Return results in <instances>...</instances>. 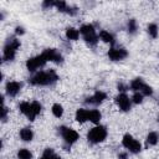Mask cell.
I'll return each instance as SVG.
<instances>
[{
    "instance_id": "1",
    "label": "cell",
    "mask_w": 159,
    "mask_h": 159,
    "mask_svg": "<svg viewBox=\"0 0 159 159\" xmlns=\"http://www.w3.org/2000/svg\"><path fill=\"white\" fill-rule=\"evenodd\" d=\"M57 80H58L57 73L53 70H50V71H41L35 73L29 80V82L34 86H50L57 82Z\"/></svg>"
},
{
    "instance_id": "2",
    "label": "cell",
    "mask_w": 159,
    "mask_h": 159,
    "mask_svg": "<svg viewBox=\"0 0 159 159\" xmlns=\"http://www.w3.org/2000/svg\"><path fill=\"white\" fill-rule=\"evenodd\" d=\"M20 47V41L15 37H10L5 46H4V56L2 58L5 61H12L15 58V55H16V50Z\"/></svg>"
},
{
    "instance_id": "3",
    "label": "cell",
    "mask_w": 159,
    "mask_h": 159,
    "mask_svg": "<svg viewBox=\"0 0 159 159\" xmlns=\"http://www.w3.org/2000/svg\"><path fill=\"white\" fill-rule=\"evenodd\" d=\"M80 34L83 36L84 41H86L89 46H94V45L98 42V36H97V34H96V30H94L93 25H89V24L82 25L81 29H80Z\"/></svg>"
},
{
    "instance_id": "4",
    "label": "cell",
    "mask_w": 159,
    "mask_h": 159,
    "mask_svg": "<svg viewBox=\"0 0 159 159\" xmlns=\"http://www.w3.org/2000/svg\"><path fill=\"white\" fill-rule=\"evenodd\" d=\"M106 137H107V129L103 125H97V127L92 128L87 134V139L92 144H97V143L103 142L106 139Z\"/></svg>"
},
{
    "instance_id": "5",
    "label": "cell",
    "mask_w": 159,
    "mask_h": 159,
    "mask_svg": "<svg viewBox=\"0 0 159 159\" xmlns=\"http://www.w3.org/2000/svg\"><path fill=\"white\" fill-rule=\"evenodd\" d=\"M58 133L61 134V137L63 138L65 140V144H68V145H72L73 143L77 142V139L80 138L78 133L71 128H67V127H60L58 128Z\"/></svg>"
},
{
    "instance_id": "6",
    "label": "cell",
    "mask_w": 159,
    "mask_h": 159,
    "mask_svg": "<svg viewBox=\"0 0 159 159\" xmlns=\"http://www.w3.org/2000/svg\"><path fill=\"white\" fill-rule=\"evenodd\" d=\"M46 62H47V57H46L45 53L42 52V53L39 55V56H35V57H32V58H29L27 62H26V67H27V70H29L30 72H35L37 68L45 66Z\"/></svg>"
},
{
    "instance_id": "7",
    "label": "cell",
    "mask_w": 159,
    "mask_h": 159,
    "mask_svg": "<svg viewBox=\"0 0 159 159\" xmlns=\"http://www.w3.org/2000/svg\"><path fill=\"white\" fill-rule=\"evenodd\" d=\"M128 56V52L123 47H111L108 51V57L112 61H120Z\"/></svg>"
},
{
    "instance_id": "8",
    "label": "cell",
    "mask_w": 159,
    "mask_h": 159,
    "mask_svg": "<svg viewBox=\"0 0 159 159\" xmlns=\"http://www.w3.org/2000/svg\"><path fill=\"white\" fill-rule=\"evenodd\" d=\"M116 103L123 112H128L130 109V99L124 93H120L116 97Z\"/></svg>"
},
{
    "instance_id": "9",
    "label": "cell",
    "mask_w": 159,
    "mask_h": 159,
    "mask_svg": "<svg viewBox=\"0 0 159 159\" xmlns=\"http://www.w3.org/2000/svg\"><path fill=\"white\" fill-rule=\"evenodd\" d=\"M43 53L47 57V61H52V62H56V63H61L62 62L61 53L55 48H47V50L43 51Z\"/></svg>"
},
{
    "instance_id": "10",
    "label": "cell",
    "mask_w": 159,
    "mask_h": 159,
    "mask_svg": "<svg viewBox=\"0 0 159 159\" xmlns=\"http://www.w3.org/2000/svg\"><path fill=\"white\" fill-rule=\"evenodd\" d=\"M19 108H20V112L24 113L30 120H34V119H35L36 114H35V112H34V109H32L31 103H29V102H22V103H20Z\"/></svg>"
},
{
    "instance_id": "11",
    "label": "cell",
    "mask_w": 159,
    "mask_h": 159,
    "mask_svg": "<svg viewBox=\"0 0 159 159\" xmlns=\"http://www.w3.org/2000/svg\"><path fill=\"white\" fill-rule=\"evenodd\" d=\"M21 87H22V83H20V82H15V81L7 82L6 83V93H7V96L15 97L20 92Z\"/></svg>"
},
{
    "instance_id": "12",
    "label": "cell",
    "mask_w": 159,
    "mask_h": 159,
    "mask_svg": "<svg viewBox=\"0 0 159 159\" xmlns=\"http://www.w3.org/2000/svg\"><path fill=\"white\" fill-rule=\"evenodd\" d=\"M106 97H107V94H106L104 92L97 91L93 96L88 97L86 102H87V103H91V104H99V103H102V102L106 99Z\"/></svg>"
},
{
    "instance_id": "13",
    "label": "cell",
    "mask_w": 159,
    "mask_h": 159,
    "mask_svg": "<svg viewBox=\"0 0 159 159\" xmlns=\"http://www.w3.org/2000/svg\"><path fill=\"white\" fill-rule=\"evenodd\" d=\"M76 120L80 122V123H83V122L88 120V109H83V108L77 109V112H76Z\"/></svg>"
},
{
    "instance_id": "14",
    "label": "cell",
    "mask_w": 159,
    "mask_h": 159,
    "mask_svg": "<svg viewBox=\"0 0 159 159\" xmlns=\"http://www.w3.org/2000/svg\"><path fill=\"white\" fill-rule=\"evenodd\" d=\"M98 37H101V40H102L103 42H107V43H111V45L114 43V37H113V35L109 34L108 31H104V30L99 31Z\"/></svg>"
},
{
    "instance_id": "15",
    "label": "cell",
    "mask_w": 159,
    "mask_h": 159,
    "mask_svg": "<svg viewBox=\"0 0 159 159\" xmlns=\"http://www.w3.org/2000/svg\"><path fill=\"white\" fill-rule=\"evenodd\" d=\"M88 120H91L94 124H98L99 120H101V113H99V111H97V109L88 111Z\"/></svg>"
},
{
    "instance_id": "16",
    "label": "cell",
    "mask_w": 159,
    "mask_h": 159,
    "mask_svg": "<svg viewBox=\"0 0 159 159\" xmlns=\"http://www.w3.org/2000/svg\"><path fill=\"white\" fill-rule=\"evenodd\" d=\"M20 137H21V139L24 142H30L34 138V133H32V130L30 128H22L20 130Z\"/></svg>"
},
{
    "instance_id": "17",
    "label": "cell",
    "mask_w": 159,
    "mask_h": 159,
    "mask_svg": "<svg viewBox=\"0 0 159 159\" xmlns=\"http://www.w3.org/2000/svg\"><path fill=\"white\" fill-rule=\"evenodd\" d=\"M40 159H61L57 154H55V152L51 149V148H46L41 155Z\"/></svg>"
},
{
    "instance_id": "18",
    "label": "cell",
    "mask_w": 159,
    "mask_h": 159,
    "mask_svg": "<svg viewBox=\"0 0 159 159\" xmlns=\"http://www.w3.org/2000/svg\"><path fill=\"white\" fill-rule=\"evenodd\" d=\"M144 84H145V83L143 82L142 78H135V80H133V81L130 82V88H132L133 91H135V92H140V89L143 88Z\"/></svg>"
},
{
    "instance_id": "19",
    "label": "cell",
    "mask_w": 159,
    "mask_h": 159,
    "mask_svg": "<svg viewBox=\"0 0 159 159\" xmlns=\"http://www.w3.org/2000/svg\"><path fill=\"white\" fill-rule=\"evenodd\" d=\"M66 37L68 40H77L80 37V31L73 29V27H68L66 30Z\"/></svg>"
},
{
    "instance_id": "20",
    "label": "cell",
    "mask_w": 159,
    "mask_h": 159,
    "mask_svg": "<svg viewBox=\"0 0 159 159\" xmlns=\"http://www.w3.org/2000/svg\"><path fill=\"white\" fill-rule=\"evenodd\" d=\"M159 140V137L155 132H150L147 137V145H155Z\"/></svg>"
},
{
    "instance_id": "21",
    "label": "cell",
    "mask_w": 159,
    "mask_h": 159,
    "mask_svg": "<svg viewBox=\"0 0 159 159\" xmlns=\"http://www.w3.org/2000/svg\"><path fill=\"white\" fill-rule=\"evenodd\" d=\"M52 113H53L55 117L60 118V117L63 114V108H62V106L58 104V103H55V104L52 106Z\"/></svg>"
},
{
    "instance_id": "22",
    "label": "cell",
    "mask_w": 159,
    "mask_h": 159,
    "mask_svg": "<svg viewBox=\"0 0 159 159\" xmlns=\"http://www.w3.org/2000/svg\"><path fill=\"white\" fill-rule=\"evenodd\" d=\"M129 149V152L130 153H133V154H137V153H139L140 152V149H142V145H140V143L138 142V140H133V143L130 144V147L128 148Z\"/></svg>"
},
{
    "instance_id": "23",
    "label": "cell",
    "mask_w": 159,
    "mask_h": 159,
    "mask_svg": "<svg viewBox=\"0 0 159 159\" xmlns=\"http://www.w3.org/2000/svg\"><path fill=\"white\" fill-rule=\"evenodd\" d=\"M17 158L19 159H31L32 158V154L27 149H20L19 153H17Z\"/></svg>"
},
{
    "instance_id": "24",
    "label": "cell",
    "mask_w": 159,
    "mask_h": 159,
    "mask_svg": "<svg viewBox=\"0 0 159 159\" xmlns=\"http://www.w3.org/2000/svg\"><path fill=\"white\" fill-rule=\"evenodd\" d=\"M137 30H138L137 21H135L134 19H130V20L128 21V32L133 35V34H135V32H137Z\"/></svg>"
},
{
    "instance_id": "25",
    "label": "cell",
    "mask_w": 159,
    "mask_h": 159,
    "mask_svg": "<svg viewBox=\"0 0 159 159\" xmlns=\"http://www.w3.org/2000/svg\"><path fill=\"white\" fill-rule=\"evenodd\" d=\"M148 34L153 39H155L158 36V26L155 24H149V26H148Z\"/></svg>"
},
{
    "instance_id": "26",
    "label": "cell",
    "mask_w": 159,
    "mask_h": 159,
    "mask_svg": "<svg viewBox=\"0 0 159 159\" xmlns=\"http://www.w3.org/2000/svg\"><path fill=\"white\" fill-rule=\"evenodd\" d=\"M133 140H134V138H133L130 134H125V135L123 137L122 144H123V147H125V148H129V147H130V144L133 143Z\"/></svg>"
},
{
    "instance_id": "27",
    "label": "cell",
    "mask_w": 159,
    "mask_h": 159,
    "mask_svg": "<svg viewBox=\"0 0 159 159\" xmlns=\"http://www.w3.org/2000/svg\"><path fill=\"white\" fill-rule=\"evenodd\" d=\"M55 6L58 9V11H62V12H66L68 5L65 2V1H55Z\"/></svg>"
},
{
    "instance_id": "28",
    "label": "cell",
    "mask_w": 159,
    "mask_h": 159,
    "mask_svg": "<svg viewBox=\"0 0 159 159\" xmlns=\"http://www.w3.org/2000/svg\"><path fill=\"white\" fill-rule=\"evenodd\" d=\"M140 93H142L143 96H152L153 89H152V87H150V86L144 84V86H143V88L140 89Z\"/></svg>"
},
{
    "instance_id": "29",
    "label": "cell",
    "mask_w": 159,
    "mask_h": 159,
    "mask_svg": "<svg viewBox=\"0 0 159 159\" xmlns=\"http://www.w3.org/2000/svg\"><path fill=\"white\" fill-rule=\"evenodd\" d=\"M132 99H133V102L134 103H142V101H143V94L140 93V92H135L134 94H133V97H132Z\"/></svg>"
},
{
    "instance_id": "30",
    "label": "cell",
    "mask_w": 159,
    "mask_h": 159,
    "mask_svg": "<svg viewBox=\"0 0 159 159\" xmlns=\"http://www.w3.org/2000/svg\"><path fill=\"white\" fill-rule=\"evenodd\" d=\"M31 106H32V109H34L35 114H36V116L40 114V112H41V104H40L37 101H35V102L31 103Z\"/></svg>"
},
{
    "instance_id": "31",
    "label": "cell",
    "mask_w": 159,
    "mask_h": 159,
    "mask_svg": "<svg viewBox=\"0 0 159 159\" xmlns=\"http://www.w3.org/2000/svg\"><path fill=\"white\" fill-rule=\"evenodd\" d=\"M66 12L70 14V15H76V14H77V7H75V6H68L67 10H66Z\"/></svg>"
},
{
    "instance_id": "32",
    "label": "cell",
    "mask_w": 159,
    "mask_h": 159,
    "mask_svg": "<svg viewBox=\"0 0 159 159\" xmlns=\"http://www.w3.org/2000/svg\"><path fill=\"white\" fill-rule=\"evenodd\" d=\"M6 116H7V108L5 106H2V109H1V119H2V122L6 120Z\"/></svg>"
},
{
    "instance_id": "33",
    "label": "cell",
    "mask_w": 159,
    "mask_h": 159,
    "mask_svg": "<svg viewBox=\"0 0 159 159\" xmlns=\"http://www.w3.org/2000/svg\"><path fill=\"white\" fill-rule=\"evenodd\" d=\"M42 6H43V7H52V6H55V1H52V0L43 1V2H42Z\"/></svg>"
},
{
    "instance_id": "34",
    "label": "cell",
    "mask_w": 159,
    "mask_h": 159,
    "mask_svg": "<svg viewBox=\"0 0 159 159\" xmlns=\"http://www.w3.org/2000/svg\"><path fill=\"white\" fill-rule=\"evenodd\" d=\"M15 32H16L17 35H24V34H25V29H24L22 26H17L16 30H15Z\"/></svg>"
},
{
    "instance_id": "35",
    "label": "cell",
    "mask_w": 159,
    "mask_h": 159,
    "mask_svg": "<svg viewBox=\"0 0 159 159\" xmlns=\"http://www.w3.org/2000/svg\"><path fill=\"white\" fill-rule=\"evenodd\" d=\"M118 89H119L120 92H125V91L128 89V87H127L125 84H123V83H119V84H118Z\"/></svg>"
},
{
    "instance_id": "36",
    "label": "cell",
    "mask_w": 159,
    "mask_h": 159,
    "mask_svg": "<svg viewBox=\"0 0 159 159\" xmlns=\"http://www.w3.org/2000/svg\"><path fill=\"white\" fill-rule=\"evenodd\" d=\"M127 157H128V154H127V153H119L118 159H127Z\"/></svg>"
}]
</instances>
